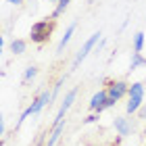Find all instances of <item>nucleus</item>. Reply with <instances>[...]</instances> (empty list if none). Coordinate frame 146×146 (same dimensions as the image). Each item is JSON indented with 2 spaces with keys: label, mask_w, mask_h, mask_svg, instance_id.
Instances as JSON below:
<instances>
[{
  "label": "nucleus",
  "mask_w": 146,
  "mask_h": 146,
  "mask_svg": "<svg viewBox=\"0 0 146 146\" xmlns=\"http://www.w3.org/2000/svg\"><path fill=\"white\" fill-rule=\"evenodd\" d=\"M142 104H144V98H140V96H127L125 113H127V115H136V113L142 109Z\"/></svg>",
  "instance_id": "obj_10"
},
{
  "label": "nucleus",
  "mask_w": 146,
  "mask_h": 146,
  "mask_svg": "<svg viewBox=\"0 0 146 146\" xmlns=\"http://www.w3.org/2000/svg\"><path fill=\"white\" fill-rule=\"evenodd\" d=\"M65 131V119H58V121L52 123V127L48 129V140H46V146H56L58 140H61Z\"/></svg>",
  "instance_id": "obj_8"
},
{
  "label": "nucleus",
  "mask_w": 146,
  "mask_h": 146,
  "mask_svg": "<svg viewBox=\"0 0 146 146\" xmlns=\"http://www.w3.org/2000/svg\"><path fill=\"white\" fill-rule=\"evenodd\" d=\"M36 75H38V67L36 65H29V67L25 69V73H23V86H29V82H34Z\"/></svg>",
  "instance_id": "obj_15"
},
{
  "label": "nucleus",
  "mask_w": 146,
  "mask_h": 146,
  "mask_svg": "<svg viewBox=\"0 0 146 146\" xmlns=\"http://www.w3.org/2000/svg\"><path fill=\"white\" fill-rule=\"evenodd\" d=\"M138 117H140V119H144V117H146V102L142 104V109L138 111Z\"/></svg>",
  "instance_id": "obj_20"
},
{
  "label": "nucleus",
  "mask_w": 146,
  "mask_h": 146,
  "mask_svg": "<svg viewBox=\"0 0 146 146\" xmlns=\"http://www.w3.org/2000/svg\"><path fill=\"white\" fill-rule=\"evenodd\" d=\"M131 44H134V52H142L144 50V44H146V34H144V31H136Z\"/></svg>",
  "instance_id": "obj_13"
},
{
  "label": "nucleus",
  "mask_w": 146,
  "mask_h": 146,
  "mask_svg": "<svg viewBox=\"0 0 146 146\" xmlns=\"http://www.w3.org/2000/svg\"><path fill=\"white\" fill-rule=\"evenodd\" d=\"M50 104H52V94H50V90L46 88V90H42V92H40V94L34 98V100H31V104H29V107L21 113V117H19V121H17V125H15V129H19V127H21V125H23V121H25V119H27L29 115H38V113L42 111L44 107H50Z\"/></svg>",
  "instance_id": "obj_1"
},
{
  "label": "nucleus",
  "mask_w": 146,
  "mask_h": 146,
  "mask_svg": "<svg viewBox=\"0 0 146 146\" xmlns=\"http://www.w3.org/2000/svg\"><path fill=\"white\" fill-rule=\"evenodd\" d=\"M96 121H98V113H92V115L84 117V123H86V125H90V123H96Z\"/></svg>",
  "instance_id": "obj_18"
},
{
  "label": "nucleus",
  "mask_w": 146,
  "mask_h": 146,
  "mask_svg": "<svg viewBox=\"0 0 146 146\" xmlns=\"http://www.w3.org/2000/svg\"><path fill=\"white\" fill-rule=\"evenodd\" d=\"M0 136H2V140L6 138V121H4V117L0 119Z\"/></svg>",
  "instance_id": "obj_19"
},
{
  "label": "nucleus",
  "mask_w": 146,
  "mask_h": 146,
  "mask_svg": "<svg viewBox=\"0 0 146 146\" xmlns=\"http://www.w3.org/2000/svg\"><path fill=\"white\" fill-rule=\"evenodd\" d=\"M121 140H123V136H117L115 142H113V146H119V144H121Z\"/></svg>",
  "instance_id": "obj_24"
},
{
  "label": "nucleus",
  "mask_w": 146,
  "mask_h": 146,
  "mask_svg": "<svg viewBox=\"0 0 146 146\" xmlns=\"http://www.w3.org/2000/svg\"><path fill=\"white\" fill-rule=\"evenodd\" d=\"M102 40V31H94L86 42L82 44V48L77 50V54H75V58H73V63H71V71H75L77 67H79V63L84 61L86 56L90 54V52H94L96 50V46H98V42Z\"/></svg>",
  "instance_id": "obj_3"
},
{
  "label": "nucleus",
  "mask_w": 146,
  "mask_h": 146,
  "mask_svg": "<svg viewBox=\"0 0 146 146\" xmlns=\"http://www.w3.org/2000/svg\"><path fill=\"white\" fill-rule=\"evenodd\" d=\"M63 84H65V77H61V79H58V82H56V84H54V86L50 88V94H52V102H54V100H56V96L61 94V88H63Z\"/></svg>",
  "instance_id": "obj_16"
},
{
  "label": "nucleus",
  "mask_w": 146,
  "mask_h": 146,
  "mask_svg": "<svg viewBox=\"0 0 146 146\" xmlns=\"http://www.w3.org/2000/svg\"><path fill=\"white\" fill-rule=\"evenodd\" d=\"M113 125H115L117 136H123V138L129 136V134H134V129H136V125H134V121H131L129 117H115Z\"/></svg>",
  "instance_id": "obj_6"
},
{
  "label": "nucleus",
  "mask_w": 146,
  "mask_h": 146,
  "mask_svg": "<svg viewBox=\"0 0 146 146\" xmlns=\"http://www.w3.org/2000/svg\"><path fill=\"white\" fill-rule=\"evenodd\" d=\"M115 104H117V100H113V98H109V100H107V109H113Z\"/></svg>",
  "instance_id": "obj_22"
},
{
  "label": "nucleus",
  "mask_w": 146,
  "mask_h": 146,
  "mask_svg": "<svg viewBox=\"0 0 146 146\" xmlns=\"http://www.w3.org/2000/svg\"><path fill=\"white\" fill-rule=\"evenodd\" d=\"M25 50H27V42H25L23 38H15L11 42V52L13 54H23Z\"/></svg>",
  "instance_id": "obj_12"
},
{
  "label": "nucleus",
  "mask_w": 146,
  "mask_h": 146,
  "mask_svg": "<svg viewBox=\"0 0 146 146\" xmlns=\"http://www.w3.org/2000/svg\"><path fill=\"white\" fill-rule=\"evenodd\" d=\"M102 48H104V40H100V42H98V46H96V50H94V52H100Z\"/></svg>",
  "instance_id": "obj_23"
},
{
  "label": "nucleus",
  "mask_w": 146,
  "mask_h": 146,
  "mask_svg": "<svg viewBox=\"0 0 146 146\" xmlns=\"http://www.w3.org/2000/svg\"><path fill=\"white\" fill-rule=\"evenodd\" d=\"M107 94H109V98H113V100H121L123 96H127V92H129V84L127 82H123V79H113V82H109V86L107 88Z\"/></svg>",
  "instance_id": "obj_4"
},
{
  "label": "nucleus",
  "mask_w": 146,
  "mask_h": 146,
  "mask_svg": "<svg viewBox=\"0 0 146 146\" xmlns=\"http://www.w3.org/2000/svg\"><path fill=\"white\" fill-rule=\"evenodd\" d=\"M75 98H77V88H71V90L67 92V94L63 96V100H61V107H58V113H56L54 121H58V119H65V113H67V111L73 107Z\"/></svg>",
  "instance_id": "obj_7"
},
{
  "label": "nucleus",
  "mask_w": 146,
  "mask_h": 146,
  "mask_svg": "<svg viewBox=\"0 0 146 146\" xmlns=\"http://www.w3.org/2000/svg\"><path fill=\"white\" fill-rule=\"evenodd\" d=\"M46 140H48V134H46V131H40V134L34 138L31 146H46Z\"/></svg>",
  "instance_id": "obj_17"
},
{
  "label": "nucleus",
  "mask_w": 146,
  "mask_h": 146,
  "mask_svg": "<svg viewBox=\"0 0 146 146\" xmlns=\"http://www.w3.org/2000/svg\"><path fill=\"white\" fill-rule=\"evenodd\" d=\"M88 2H90V4H92V2H94V0H88Z\"/></svg>",
  "instance_id": "obj_26"
},
{
  "label": "nucleus",
  "mask_w": 146,
  "mask_h": 146,
  "mask_svg": "<svg viewBox=\"0 0 146 146\" xmlns=\"http://www.w3.org/2000/svg\"><path fill=\"white\" fill-rule=\"evenodd\" d=\"M138 67H146V58L142 56V52H131V58H129V73L136 71Z\"/></svg>",
  "instance_id": "obj_11"
},
{
  "label": "nucleus",
  "mask_w": 146,
  "mask_h": 146,
  "mask_svg": "<svg viewBox=\"0 0 146 146\" xmlns=\"http://www.w3.org/2000/svg\"><path fill=\"white\" fill-rule=\"evenodd\" d=\"M75 29H77V19H75V21H71V23L67 25V29H65L63 38L58 40V46H56V54H63V52H65V48H67V44L71 42L73 34H75Z\"/></svg>",
  "instance_id": "obj_9"
},
{
  "label": "nucleus",
  "mask_w": 146,
  "mask_h": 146,
  "mask_svg": "<svg viewBox=\"0 0 146 146\" xmlns=\"http://www.w3.org/2000/svg\"><path fill=\"white\" fill-rule=\"evenodd\" d=\"M107 100H109V94H107V90H98V92H94V96L90 98V111L92 113H98V115H100V113L107 109Z\"/></svg>",
  "instance_id": "obj_5"
},
{
  "label": "nucleus",
  "mask_w": 146,
  "mask_h": 146,
  "mask_svg": "<svg viewBox=\"0 0 146 146\" xmlns=\"http://www.w3.org/2000/svg\"><path fill=\"white\" fill-rule=\"evenodd\" d=\"M54 31V19H40L31 25L29 29V40L34 44H44L50 40V34Z\"/></svg>",
  "instance_id": "obj_2"
},
{
  "label": "nucleus",
  "mask_w": 146,
  "mask_h": 146,
  "mask_svg": "<svg viewBox=\"0 0 146 146\" xmlns=\"http://www.w3.org/2000/svg\"><path fill=\"white\" fill-rule=\"evenodd\" d=\"M69 2H71V0H58V2H56V6H54V11H52V15H50V19H54V21H56V19L61 17L65 11H67Z\"/></svg>",
  "instance_id": "obj_14"
},
{
  "label": "nucleus",
  "mask_w": 146,
  "mask_h": 146,
  "mask_svg": "<svg viewBox=\"0 0 146 146\" xmlns=\"http://www.w3.org/2000/svg\"><path fill=\"white\" fill-rule=\"evenodd\" d=\"M46 2H58V0H46Z\"/></svg>",
  "instance_id": "obj_25"
},
{
  "label": "nucleus",
  "mask_w": 146,
  "mask_h": 146,
  "mask_svg": "<svg viewBox=\"0 0 146 146\" xmlns=\"http://www.w3.org/2000/svg\"><path fill=\"white\" fill-rule=\"evenodd\" d=\"M6 2H11V4H15V6H19V4H23V2H27V0H6Z\"/></svg>",
  "instance_id": "obj_21"
}]
</instances>
